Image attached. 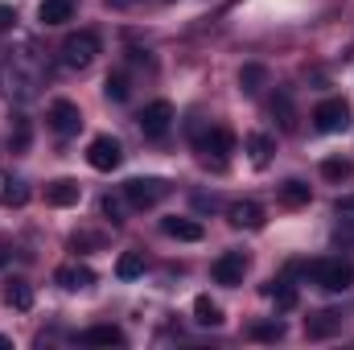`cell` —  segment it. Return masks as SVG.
<instances>
[{"instance_id": "cell-16", "label": "cell", "mask_w": 354, "mask_h": 350, "mask_svg": "<svg viewBox=\"0 0 354 350\" xmlns=\"http://www.w3.org/2000/svg\"><path fill=\"white\" fill-rule=\"evenodd\" d=\"M161 231L169 235V239H185V243H198L202 239V223H194V219H165L161 223Z\"/></svg>"}, {"instance_id": "cell-31", "label": "cell", "mask_w": 354, "mask_h": 350, "mask_svg": "<svg viewBox=\"0 0 354 350\" xmlns=\"http://www.w3.org/2000/svg\"><path fill=\"white\" fill-rule=\"evenodd\" d=\"M268 297H276V305H280V309H292V305H297V288H292L288 280H280L276 288H268Z\"/></svg>"}, {"instance_id": "cell-27", "label": "cell", "mask_w": 354, "mask_h": 350, "mask_svg": "<svg viewBox=\"0 0 354 350\" xmlns=\"http://www.w3.org/2000/svg\"><path fill=\"white\" fill-rule=\"evenodd\" d=\"M248 334H252L256 342H280V338H284V326H280V322H256Z\"/></svg>"}, {"instance_id": "cell-30", "label": "cell", "mask_w": 354, "mask_h": 350, "mask_svg": "<svg viewBox=\"0 0 354 350\" xmlns=\"http://www.w3.org/2000/svg\"><path fill=\"white\" fill-rule=\"evenodd\" d=\"M99 206H103V214H107L111 223H124V214H128V198H111V194H107Z\"/></svg>"}, {"instance_id": "cell-10", "label": "cell", "mask_w": 354, "mask_h": 350, "mask_svg": "<svg viewBox=\"0 0 354 350\" xmlns=\"http://www.w3.org/2000/svg\"><path fill=\"white\" fill-rule=\"evenodd\" d=\"M50 128H54L58 136H75V132L83 128V111H79V103H71V99H54V103H50Z\"/></svg>"}, {"instance_id": "cell-22", "label": "cell", "mask_w": 354, "mask_h": 350, "mask_svg": "<svg viewBox=\"0 0 354 350\" xmlns=\"http://www.w3.org/2000/svg\"><path fill=\"white\" fill-rule=\"evenodd\" d=\"M194 322H198V326H223V309H218L210 297H198V301H194Z\"/></svg>"}, {"instance_id": "cell-34", "label": "cell", "mask_w": 354, "mask_h": 350, "mask_svg": "<svg viewBox=\"0 0 354 350\" xmlns=\"http://www.w3.org/2000/svg\"><path fill=\"white\" fill-rule=\"evenodd\" d=\"M107 4H115V8H120V4H132V0H107Z\"/></svg>"}, {"instance_id": "cell-3", "label": "cell", "mask_w": 354, "mask_h": 350, "mask_svg": "<svg viewBox=\"0 0 354 350\" xmlns=\"http://www.w3.org/2000/svg\"><path fill=\"white\" fill-rule=\"evenodd\" d=\"M317 288H326V293H346L354 284V268L346 260H313L301 268Z\"/></svg>"}, {"instance_id": "cell-32", "label": "cell", "mask_w": 354, "mask_h": 350, "mask_svg": "<svg viewBox=\"0 0 354 350\" xmlns=\"http://www.w3.org/2000/svg\"><path fill=\"white\" fill-rule=\"evenodd\" d=\"M334 214H338L342 223H354V194H346V198L334 202Z\"/></svg>"}, {"instance_id": "cell-29", "label": "cell", "mask_w": 354, "mask_h": 350, "mask_svg": "<svg viewBox=\"0 0 354 350\" xmlns=\"http://www.w3.org/2000/svg\"><path fill=\"white\" fill-rule=\"evenodd\" d=\"M351 161H342V157H330V161H322V177H330V181H342V177H351Z\"/></svg>"}, {"instance_id": "cell-35", "label": "cell", "mask_w": 354, "mask_h": 350, "mask_svg": "<svg viewBox=\"0 0 354 350\" xmlns=\"http://www.w3.org/2000/svg\"><path fill=\"white\" fill-rule=\"evenodd\" d=\"M4 260H8V256H4V248H0V264H4Z\"/></svg>"}, {"instance_id": "cell-2", "label": "cell", "mask_w": 354, "mask_h": 350, "mask_svg": "<svg viewBox=\"0 0 354 350\" xmlns=\"http://www.w3.org/2000/svg\"><path fill=\"white\" fill-rule=\"evenodd\" d=\"M189 136H194V149H198V157L206 165H227V157L235 153V136L227 128H202V124H194Z\"/></svg>"}, {"instance_id": "cell-20", "label": "cell", "mask_w": 354, "mask_h": 350, "mask_svg": "<svg viewBox=\"0 0 354 350\" xmlns=\"http://www.w3.org/2000/svg\"><path fill=\"white\" fill-rule=\"evenodd\" d=\"M272 149H276V140H272L268 132H252V136H248V153H252L256 165H268V161H272Z\"/></svg>"}, {"instance_id": "cell-7", "label": "cell", "mask_w": 354, "mask_h": 350, "mask_svg": "<svg viewBox=\"0 0 354 350\" xmlns=\"http://www.w3.org/2000/svg\"><path fill=\"white\" fill-rule=\"evenodd\" d=\"M87 161H91V169L111 174V169H120L124 149H120V140H115V136H95V140L87 145Z\"/></svg>"}, {"instance_id": "cell-15", "label": "cell", "mask_w": 354, "mask_h": 350, "mask_svg": "<svg viewBox=\"0 0 354 350\" xmlns=\"http://www.w3.org/2000/svg\"><path fill=\"white\" fill-rule=\"evenodd\" d=\"M4 305L8 309H21V313L33 309V284L29 280H8L4 284Z\"/></svg>"}, {"instance_id": "cell-19", "label": "cell", "mask_w": 354, "mask_h": 350, "mask_svg": "<svg viewBox=\"0 0 354 350\" xmlns=\"http://www.w3.org/2000/svg\"><path fill=\"white\" fill-rule=\"evenodd\" d=\"M264 87H268V71H264V66H256V62H252V66H243V71H239V91H243V95H260Z\"/></svg>"}, {"instance_id": "cell-5", "label": "cell", "mask_w": 354, "mask_h": 350, "mask_svg": "<svg viewBox=\"0 0 354 350\" xmlns=\"http://www.w3.org/2000/svg\"><path fill=\"white\" fill-rule=\"evenodd\" d=\"M165 194H169V181H161V177H132V181L124 185V198H128L132 210H149V206H157Z\"/></svg>"}, {"instance_id": "cell-17", "label": "cell", "mask_w": 354, "mask_h": 350, "mask_svg": "<svg viewBox=\"0 0 354 350\" xmlns=\"http://www.w3.org/2000/svg\"><path fill=\"white\" fill-rule=\"evenodd\" d=\"M37 17H41V25H66L75 17V0H41Z\"/></svg>"}, {"instance_id": "cell-26", "label": "cell", "mask_w": 354, "mask_h": 350, "mask_svg": "<svg viewBox=\"0 0 354 350\" xmlns=\"http://www.w3.org/2000/svg\"><path fill=\"white\" fill-rule=\"evenodd\" d=\"M128 75H124V71H115V75H107V83H103V95H107V99H111V103H124V99H128Z\"/></svg>"}, {"instance_id": "cell-25", "label": "cell", "mask_w": 354, "mask_h": 350, "mask_svg": "<svg viewBox=\"0 0 354 350\" xmlns=\"http://www.w3.org/2000/svg\"><path fill=\"white\" fill-rule=\"evenodd\" d=\"M0 202H4L8 210H12V206H25V202H29V185H25V181H4Z\"/></svg>"}, {"instance_id": "cell-33", "label": "cell", "mask_w": 354, "mask_h": 350, "mask_svg": "<svg viewBox=\"0 0 354 350\" xmlns=\"http://www.w3.org/2000/svg\"><path fill=\"white\" fill-rule=\"evenodd\" d=\"M17 21V8H8V4H0V29H8Z\"/></svg>"}, {"instance_id": "cell-9", "label": "cell", "mask_w": 354, "mask_h": 350, "mask_svg": "<svg viewBox=\"0 0 354 350\" xmlns=\"http://www.w3.org/2000/svg\"><path fill=\"white\" fill-rule=\"evenodd\" d=\"M243 272H248V256H243V252H223L218 260L210 264V276H214V284H227V288L243 284Z\"/></svg>"}, {"instance_id": "cell-14", "label": "cell", "mask_w": 354, "mask_h": 350, "mask_svg": "<svg viewBox=\"0 0 354 350\" xmlns=\"http://www.w3.org/2000/svg\"><path fill=\"white\" fill-rule=\"evenodd\" d=\"M342 330V313H334V309H322V313H313L309 322H305V334L309 338H330V334H338Z\"/></svg>"}, {"instance_id": "cell-11", "label": "cell", "mask_w": 354, "mask_h": 350, "mask_svg": "<svg viewBox=\"0 0 354 350\" xmlns=\"http://www.w3.org/2000/svg\"><path fill=\"white\" fill-rule=\"evenodd\" d=\"M79 198H83V185L71 181V177H58V181L46 185V202H50V206H75Z\"/></svg>"}, {"instance_id": "cell-28", "label": "cell", "mask_w": 354, "mask_h": 350, "mask_svg": "<svg viewBox=\"0 0 354 350\" xmlns=\"http://www.w3.org/2000/svg\"><path fill=\"white\" fill-rule=\"evenodd\" d=\"M280 198H284L288 206H305V202H309V185H305V181H284V185H280Z\"/></svg>"}, {"instance_id": "cell-23", "label": "cell", "mask_w": 354, "mask_h": 350, "mask_svg": "<svg viewBox=\"0 0 354 350\" xmlns=\"http://www.w3.org/2000/svg\"><path fill=\"white\" fill-rule=\"evenodd\" d=\"M8 149L12 153H25L29 149V120L25 116H12V124H8Z\"/></svg>"}, {"instance_id": "cell-1", "label": "cell", "mask_w": 354, "mask_h": 350, "mask_svg": "<svg viewBox=\"0 0 354 350\" xmlns=\"http://www.w3.org/2000/svg\"><path fill=\"white\" fill-rule=\"evenodd\" d=\"M41 62L33 58V50H12L4 62H0V87L8 99H17V103H25V99H33L37 91H41Z\"/></svg>"}, {"instance_id": "cell-24", "label": "cell", "mask_w": 354, "mask_h": 350, "mask_svg": "<svg viewBox=\"0 0 354 350\" xmlns=\"http://www.w3.org/2000/svg\"><path fill=\"white\" fill-rule=\"evenodd\" d=\"M140 272H145V256H140V252H124V256L115 260V276H120V280H136Z\"/></svg>"}, {"instance_id": "cell-8", "label": "cell", "mask_w": 354, "mask_h": 350, "mask_svg": "<svg viewBox=\"0 0 354 350\" xmlns=\"http://www.w3.org/2000/svg\"><path fill=\"white\" fill-rule=\"evenodd\" d=\"M136 124H140V132H145V136L161 140V136L169 132V124H174V103H169V99H157V103H149V107L136 116Z\"/></svg>"}, {"instance_id": "cell-18", "label": "cell", "mask_w": 354, "mask_h": 350, "mask_svg": "<svg viewBox=\"0 0 354 350\" xmlns=\"http://www.w3.org/2000/svg\"><path fill=\"white\" fill-rule=\"evenodd\" d=\"M83 347H124V334L115 326H91L83 330Z\"/></svg>"}, {"instance_id": "cell-12", "label": "cell", "mask_w": 354, "mask_h": 350, "mask_svg": "<svg viewBox=\"0 0 354 350\" xmlns=\"http://www.w3.org/2000/svg\"><path fill=\"white\" fill-rule=\"evenodd\" d=\"M227 219H231V227L260 231V227H264V206H260V202H235V206L227 210Z\"/></svg>"}, {"instance_id": "cell-21", "label": "cell", "mask_w": 354, "mask_h": 350, "mask_svg": "<svg viewBox=\"0 0 354 350\" xmlns=\"http://www.w3.org/2000/svg\"><path fill=\"white\" fill-rule=\"evenodd\" d=\"M272 111H276V120H280V128H284V132H292V128H297V111H292V99H288V91H276V99H272Z\"/></svg>"}, {"instance_id": "cell-6", "label": "cell", "mask_w": 354, "mask_h": 350, "mask_svg": "<svg viewBox=\"0 0 354 350\" xmlns=\"http://www.w3.org/2000/svg\"><path fill=\"white\" fill-rule=\"evenodd\" d=\"M313 124H317V132H326V136L346 132V128H351V103H346V99H322V103L313 107Z\"/></svg>"}, {"instance_id": "cell-4", "label": "cell", "mask_w": 354, "mask_h": 350, "mask_svg": "<svg viewBox=\"0 0 354 350\" xmlns=\"http://www.w3.org/2000/svg\"><path fill=\"white\" fill-rule=\"evenodd\" d=\"M58 54H62V66H66V71H87L91 62L99 58V33H91V29L71 33Z\"/></svg>"}, {"instance_id": "cell-13", "label": "cell", "mask_w": 354, "mask_h": 350, "mask_svg": "<svg viewBox=\"0 0 354 350\" xmlns=\"http://www.w3.org/2000/svg\"><path fill=\"white\" fill-rule=\"evenodd\" d=\"M54 280L62 284V288H87V284H95V272H91L87 264H62L58 272H54Z\"/></svg>"}]
</instances>
